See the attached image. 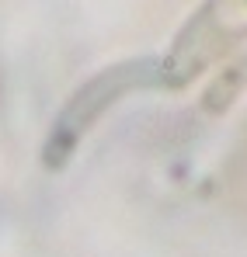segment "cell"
<instances>
[{
    "mask_svg": "<svg viewBox=\"0 0 247 257\" xmlns=\"http://www.w3.org/2000/svg\"><path fill=\"white\" fill-rule=\"evenodd\" d=\"M153 84H164V63L160 59H125V63H115V66L94 73L84 87H77V94L66 101V108L52 122L49 143H45V164L63 167L66 157L77 150V143L94 128V122L108 108H115L125 94Z\"/></svg>",
    "mask_w": 247,
    "mask_h": 257,
    "instance_id": "1",
    "label": "cell"
}]
</instances>
